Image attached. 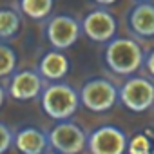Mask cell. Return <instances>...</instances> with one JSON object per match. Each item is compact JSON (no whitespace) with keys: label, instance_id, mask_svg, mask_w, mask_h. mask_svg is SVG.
<instances>
[{"label":"cell","instance_id":"obj_1","mask_svg":"<svg viewBox=\"0 0 154 154\" xmlns=\"http://www.w3.org/2000/svg\"><path fill=\"white\" fill-rule=\"evenodd\" d=\"M107 67L122 76L134 74L141 65H145V54L136 40L131 38H114L105 45L103 53Z\"/></svg>","mask_w":154,"mask_h":154},{"label":"cell","instance_id":"obj_2","mask_svg":"<svg viewBox=\"0 0 154 154\" xmlns=\"http://www.w3.org/2000/svg\"><path fill=\"white\" fill-rule=\"evenodd\" d=\"M40 103L44 112L56 122L69 120L80 107V93H76L69 84L53 82L47 85L40 96Z\"/></svg>","mask_w":154,"mask_h":154},{"label":"cell","instance_id":"obj_3","mask_svg":"<svg viewBox=\"0 0 154 154\" xmlns=\"http://www.w3.org/2000/svg\"><path fill=\"white\" fill-rule=\"evenodd\" d=\"M120 100V89L107 78L87 80L80 91V102L93 112H105Z\"/></svg>","mask_w":154,"mask_h":154},{"label":"cell","instance_id":"obj_4","mask_svg":"<svg viewBox=\"0 0 154 154\" xmlns=\"http://www.w3.org/2000/svg\"><path fill=\"white\" fill-rule=\"evenodd\" d=\"M49 147L58 154H80L87 147V134L80 125L69 120L58 122L47 134Z\"/></svg>","mask_w":154,"mask_h":154},{"label":"cell","instance_id":"obj_5","mask_svg":"<svg viewBox=\"0 0 154 154\" xmlns=\"http://www.w3.org/2000/svg\"><path fill=\"white\" fill-rule=\"evenodd\" d=\"M120 103L132 112H143L154 105V84L145 76H131L120 87Z\"/></svg>","mask_w":154,"mask_h":154},{"label":"cell","instance_id":"obj_6","mask_svg":"<svg viewBox=\"0 0 154 154\" xmlns=\"http://www.w3.org/2000/svg\"><path fill=\"white\" fill-rule=\"evenodd\" d=\"M118 22L111 11L105 8H96L89 11L82 20V33L96 44H109L116 38Z\"/></svg>","mask_w":154,"mask_h":154},{"label":"cell","instance_id":"obj_7","mask_svg":"<svg viewBox=\"0 0 154 154\" xmlns=\"http://www.w3.org/2000/svg\"><path fill=\"white\" fill-rule=\"evenodd\" d=\"M82 35V24L69 15H54L45 26V36L53 49L63 51L78 42Z\"/></svg>","mask_w":154,"mask_h":154},{"label":"cell","instance_id":"obj_8","mask_svg":"<svg viewBox=\"0 0 154 154\" xmlns=\"http://www.w3.org/2000/svg\"><path fill=\"white\" fill-rule=\"evenodd\" d=\"M87 147L91 154H125L129 149V140L120 127L102 125L91 132Z\"/></svg>","mask_w":154,"mask_h":154},{"label":"cell","instance_id":"obj_9","mask_svg":"<svg viewBox=\"0 0 154 154\" xmlns=\"http://www.w3.org/2000/svg\"><path fill=\"white\" fill-rule=\"evenodd\" d=\"M44 78L38 71L24 69L17 71L9 76V85H8V94L13 100L18 102H31L42 96L44 93Z\"/></svg>","mask_w":154,"mask_h":154},{"label":"cell","instance_id":"obj_10","mask_svg":"<svg viewBox=\"0 0 154 154\" xmlns=\"http://www.w3.org/2000/svg\"><path fill=\"white\" fill-rule=\"evenodd\" d=\"M129 27L140 38L154 36V4L138 2L129 13Z\"/></svg>","mask_w":154,"mask_h":154},{"label":"cell","instance_id":"obj_11","mask_svg":"<svg viewBox=\"0 0 154 154\" xmlns=\"http://www.w3.org/2000/svg\"><path fill=\"white\" fill-rule=\"evenodd\" d=\"M69 69H71L69 58L62 51H58V49L47 51L40 58V63H38L40 76L44 80H49V82H60L63 76L69 72Z\"/></svg>","mask_w":154,"mask_h":154},{"label":"cell","instance_id":"obj_12","mask_svg":"<svg viewBox=\"0 0 154 154\" xmlns=\"http://www.w3.org/2000/svg\"><path fill=\"white\" fill-rule=\"evenodd\" d=\"M15 147L20 154H45L49 138L36 127H24L15 136Z\"/></svg>","mask_w":154,"mask_h":154},{"label":"cell","instance_id":"obj_13","mask_svg":"<svg viewBox=\"0 0 154 154\" xmlns=\"http://www.w3.org/2000/svg\"><path fill=\"white\" fill-rule=\"evenodd\" d=\"M20 13L31 20H44L53 13L54 0H18Z\"/></svg>","mask_w":154,"mask_h":154},{"label":"cell","instance_id":"obj_14","mask_svg":"<svg viewBox=\"0 0 154 154\" xmlns=\"http://www.w3.org/2000/svg\"><path fill=\"white\" fill-rule=\"evenodd\" d=\"M20 26H22L20 13L9 8L0 9V40H11L13 36H17Z\"/></svg>","mask_w":154,"mask_h":154},{"label":"cell","instance_id":"obj_15","mask_svg":"<svg viewBox=\"0 0 154 154\" xmlns=\"http://www.w3.org/2000/svg\"><path fill=\"white\" fill-rule=\"evenodd\" d=\"M17 69V53L11 45L0 44V78L11 76Z\"/></svg>","mask_w":154,"mask_h":154},{"label":"cell","instance_id":"obj_16","mask_svg":"<svg viewBox=\"0 0 154 154\" xmlns=\"http://www.w3.org/2000/svg\"><path fill=\"white\" fill-rule=\"evenodd\" d=\"M15 145V136H13V131L0 122V154H6L9 150V147Z\"/></svg>","mask_w":154,"mask_h":154},{"label":"cell","instance_id":"obj_17","mask_svg":"<svg viewBox=\"0 0 154 154\" xmlns=\"http://www.w3.org/2000/svg\"><path fill=\"white\" fill-rule=\"evenodd\" d=\"M149 140L143 134H138L132 138V141L129 143V152L131 154H149Z\"/></svg>","mask_w":154,"mask_h":154},{"label":"cell","instance_id":"obj_18","mask_svg":"<svg viewBox=\"0 0 154 154\" xmlns=\"http://www.w3.org/2000/svg\"><path fill=\"white\" fill-rule=\"evenodd\" d=\"M145 69H147V72L154 78V49L145 56Z\"/></svg>","mask_w":154,"mask_h":154},{"label":"cell","instance_id":"obj_19","mask_svg":"<svg viewBox=\"0 0 154 154\" xmlns=\"http://www.w3.org/2000/svg\"><path fill=\"white\" fill-rule=\"evenodd\" d=\"M6 94H8V89H4V85L0 84V109H2V105L6 102Z\"/></svg>","mask_w":154,"mask_h":154},{"label":"cell","instance_id":"obj_20","mask_svg":"<svg viewBox=\"0 0 154 154\" xmlns=\"http://www.w3.org/2000/svg\"><path fill=\"white\" fill-rule=\"evenodd\" d=\"M93 2H96V4H100L102 8H105V6H111V4H114L116 0H93Z\"/></svg>","mask_w":154,"mask_h":154},{"label":"cell","instance_id":"obj_21","mask_svg":"<svg viewBox=\"0 0 154 154\" xmlns=\"http://www.w3.org/2000/svg\"><path fill=\"white\" fill-rule=\"evenodd\" d=\"M140 2H149V0H140Z\"/></svg>","mask_w":154,"mask_h":154},{"label":"cell","instance_id":"obj_22","mask_svg":"<svg viewBox=\"0 0 154 154\" xmlns=\"http://www.w3.org/2000/svg\"><path fill=\"white\" fill-rule=\"evenodd\" d=\"M51 154H58V152H51Z\"/></svg>","mask_w":154,"mask_h":154}]
</instances>
